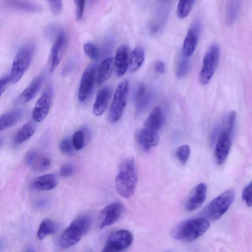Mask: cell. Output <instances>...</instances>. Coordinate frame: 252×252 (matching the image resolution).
I'll return each instance as SVG.
<instances>
[{
  "instance_id": "1",
  "label": "cell",
  "mask_w": 252,
  "mask_h": 252,
  "mask_svg": "<svg viewBox=\"0 0 252 252\" xmlns=\"http://www.w3.org/2000/svg\"><path fill=\"white\" fill-rule=\"evenodd\" d=\"M236 119V112L231 111L224 116L215 129L214 132L218 135V138L215 148L214 155L216 163L219 165L224 163L229 154Z\"/></svg>"
},
{
  "instance_id": "2",
  "label": "cell",
  "mask_w": 252,
  "mask_h": 252,
  "mask_svg": "<svg viewBox=\"0 0 252 252\" xmlns=\"http://www.w3.org/2000/svg\"><path fill=\"white\" fill-rule=\"evenodd\" d=\"M137 181V175L133 158L125 159L121 163L115 178V188L122 197L129 198L134 193Z\"/></svg>"
},
{
  "instance_id": "3",
  "label": "cell",
  "mask_w": 252,
  "mask_h": 252,
  "mask_svg": "<svg viewBox=\"0 0 252 252\" xmlns=\"http://www.w3.org/2000/svg\"><path fill=\"white\" fill-rule=\"evenodd\" d=\"M209 226L207 218L190 219L177 225L172 230L171 235L176 240L190 242L204 234Z\"/></svg>"
},
{
  "instance_id": "4",
  "label": "cell",
  "mask_w": 252,
  "mask_h": 252,
  "mask_svg": "<svg viewBox=\"0 0 252 252\" xmlns=\"http://www.w3.org/2000/svg\"><path fill=\"white\" fill-rule=\"evenodd\" d=\"M34 52L32 44L25 45L17 53L9 74L10 83L18 82L29 68Z\"/></svg>"
},
{
  "instance_id": "5",
  "label": "cell",
  "mask_w": 252,
  "mask_h": 252,
  "mask_svg": "<svg viewBox=\"0 0 252 252\" xmlns=\"http://www.w3.org/2000/svg\"><path fill=\"white\" fill-rule=\"evenodd\" d=\"M235 196L233 189H228L211 201L205 210L207 218L212 221L219 220L229 209Z\"/></svg>"
},
{
  "instance_id": "6",
  "label": "cell",
  "mask_w": 252,
  "mask_h": 252,
  "mask_svg": "<svg viewBox=\"0 0 252 252\" xmlns=\"http://www.w3.org/2000/svg\"><path fill=\"white\" fill-rule=\"evenodd\" d=\"M220 56L219 46L211 44L205 54L199 73V80L203 85L207 84L213 77L218 65Z\"/></svg>"
},
{
  "instance_id": "7",
  "label": "cell",
  "mask_w": 252,
  "mask_h": 252,
  "mask_svg": "<svg viewBox=\"0 0 252 252\" xmlns=\"http://www.w3.org/2000/svg\"><path fill=\"white\" fill-rule=\"evenodd\" d=\"M128 91V81L125 80L117 87L109 112V120L112 124L117 122L122 116L126 105Z\"/></svg>"
},
{
  "instance_id": "8",
  "label": "cell",
  "mask_w": 252,
  "mask_h": 252,
  "mask_svg": "<svg viewBox=\"0 0 252 252\" xmlns=\"http://www.w3.org/2000/svg\"><path fill=\"white\" fill-rule=\"evenodd\" d=\"M132 241V234L128 230H116L108 236L102 252H114L125 250L130 247Z\"/></svg>"
},
{
  "instance_id": "9",
  "label": "cell",
  "mask_w": 252,
  "mask_h": 252,
  "mask_svg": "<svg viewBox=\"0 0 252 252\" xmlns=\"http://www.w3.org/2000/svg\"><path fill=\"white\" fill-rule=\"evenodd\" d=\"M53 96V88L49 86L37 99L33 108L32 117L36 122H41L47 116L51 106Z\"/></svg>"
},
{
  "instance_id": "10",
  "label": "cell",
  "mask_w": 252,
  "mask_h": 252,
  "mask_svg": "<svg viewBox=\"0 0 252 252\" xmlns=\"http://www.w3.org/2000/svg\"><path fill=\"white\" fill-rule=\"evenodd\" d=\"M124 211L123 204L115 202L103 208L99 213L98 223L99 228L110 226L119 220Z\"/></svg>"
},
{
  "instance_id": "11",
  "label": "cell",
  "mask_w": 252,
  "mask_h": 252,
  "mask_svg": "<svg viewBox=\"0 0 252 252\" xmlns=\"http://www.w3.org/2000/svg\"><path fill=\"white\" fill-rule=\"evenodd\" d=\"M66 41L63 31L59 32L57 37L50 51L48 60V70L52 73L59 64Z\"/></svg>"
},
{
  "instance_id": "12",
  "label": "cell",
  "mask_w": 252,
  "mask_h": 252,
  "mask_svg": "<svg viewBox=\"0 0 252 252\" xmlns=\"http://www.w3.org/2000/svg\"><path fill=\"white\" fill-rule=\"evenodd\" d=\"M95 69L94 66L89 65L83 73L78 90V99L84 101L90 95L94 83Z\"/></svg>"
},
{
  "instance_id": "13",
  "label": "cell",
  "mask_w": 252,
  "mask_h": 252,
  "mask_svg": "<svg viewBox=\"0 0 252 252\" xmlns=\"http://www.w3.org/2000/svg\"><path fill=\"white\" fill-rule=\"evenodd\" d=\"M207 186L201 183L196 185L191 191L185 203V208L189 212L193 211L199 208L206 199Z\"/></svg>"
},
{
  "instance_id": "14",
  "label": "cell",
  "mask_w": 252,
  "mask_h": 252,
  "mask_svg": "<svg viewBox=\"0 0 252 252\" xmlns=\"http://www.w3.org/2000/svg\"><path fill=\"white\" fill-rule=\"evenodd\" d=\"M200 29V22L196 21L188 31L182 48V53L184 57L188 58L193 54L197 46Z\"/></svg>"
},
{
  "instance_id": "15",
  "label": "cell",
  "mask_w": 252,
  "mask_h": 252,
  "mask_svg": "<svg viewBox=\"0 0 252 252\" xmlns=\"http://www.w3.org/2000/svg\"><path fill=\"white\" fill-rule=\"evenodd\" d=\"M84 236L80 229L71 222L62 234L59 244L61 248L65 249L78 243Z\"/></svg>"
},
{
  "instance_id": "16",
  "label": "cell",
  "mask_w": 252,
  "mask_h": 252,
  "mask_svg": "<svg viewBox=\"0 0 252 252\" xmlns=\"http://www.w3.org/2000/svg\"><path fill=\"white\" fill-rule=\"evenodd\" d=\"M136 137L140 147L146 151L156 146L159 141L158 132L145 127L137 131Z\"/></svg>"
},
{
  "instance_id": "17",
  "label": "cell",
  "mask_w": 252,
  "mask_h": 252,
  "mask_svg": "<svg viewBox=\"0 0 252 252\" xmlns=\"http://www.w3.org/2000/svg\"><path fill=\"white\" fill-rule=\"evenodd\" d=\"M25 161L28 166L38 171L47 169L50 166L51 162L49 158L40 155L34 151H30L27 153Z\"/></svg>"
},
{
  "instance_id": "18",
  "label": "cell",
  "mask_w": 252,
  "mask_h": 252,
  "mask_svg": "<svg viewBox=\"0 0 252 252\" xmlns=\"http://www.w3.org/2000/svg\"><path fill=\"white\" fill-rule=\"evenodd\" d=\"M111 93V89L109 87H105L98 92L93 107V112L95 116H100L105 112Z\"/></svg>"
},
{
  "instance_id": "19",
  "label": "cell",
  "mask_w": 252,
  "mask_h": 252,
  "mask_svg": "<svg viewBox=\"0 0 252 252\" xmlns=\"http://www.w3.org/2000/svg\"><path fill=\"white\" fill-rule=\"evenodd\" d=\"M128 49L126 45L119 47L115 55V68L117 75L123 76L128 67Z\"/></svg>"
},
{
  "instance_id": "20",
  "label": "cell",
  "mask_w": 252,
  "mask_h": 252,
  "mask_svg": "<svg viewBox=\"0 0 252 252\" xmlns=\"http://www.w3.org/2000/svg\"><path fill=\"white\" fill-rule=\"evenodd\" d=\"M44 76L39 75L35 78L19 95L18 102L25 103L31 100L36 95L43 81Z\"/></svg>"
},
{
  "instance_id": "21",
  "label": "cell",
  "mask_w": 252,
  "mask_h": 252,
  "mask_svg": "<svg viewBox=\"0 0 252 252\" xmlns=\"http://www.w3.org/2000/svg\"><path fill=\"white\" fill-rule=\"evenodd\" d=\"M164 122V115L162 108L157 106L155 107L147 118L145 127L158 132Z\"/></svg>"
},
{
  "instance_id": "22",
  "label": "cell",
  "mask_w": 252,
  "mask_h": 252,
  "mask_svg": "<svg viewBox=\"0 0 252 252\" xmlns=\"http://www.w3.org/2000/svg\"><path fill=\"white\" fill-rule=\"evenodd\" d=\"M58 184L56 175L48 174L40 176L35 178L33 183V187L39 190H49L55 188Z\"/></svg>"
},
{
  "instance_id": "23",
  "label": "cell",
  "mask_w": 252,
  "mask_h": 252,
  "mask_svg": "<svg viewBox=\"0 0 252 252\" xmlns=\"http://www.w3.org/2000/svg\"><path fill=\"white\" fill-rule=\"evenodd\" d=\"M23 111L20 109L11 110L0 117V131H2L16 124L21 119Z\"/></svg>"
},
{
  "instance_id": "24",
  "label": "cell",
  "mask_w": 252,
  "mask_h": 252,
  "mask_svg": "<svg viewBox=\"0 0 252 252\" xmlns=\"http://www.w3.org/2000/svg\"><path fill=\"white\" fill-rule=\"evenodd\" d=\"M113 72V60L107 58L102 61L96 71V81L98 85H100L111 76Z\"/></svg>"
},
{
  "instance_id": "25",
  "label": "cell",
  "mask_w": 252,
  "mask_h": 252,
  "mask_svg": "<svg viewBox=\"0 0 252 252\" xmlns=\"http://www.w3.org/2000/svg\"><path fill=\"white\" fill-rule=\"evenodd\" d=\"M150 94L147 88L143 84L137 87L135 95V105L136 111L140 112L145 109L150 100Z\"/></svg>"
},
{
  "instance_id": "26",
  "label": "cell",
  "mask_w": 252,
  "mask_h": 252,
  "mask_svg": "<svg viewBox=\"0 0 252 252\" xmlns=\"http://www.w3.org/2000/svg\"><path fill=\"white\" fill-rule=\"evenodd\" d=\"M36 126L32 122L26 123L19 130L14 137V143L21 144L30 139L35 133Z\"/></svg>"
},
{
  "instance_id": "27",
  "label": "cell",
  "mask_w": 252,
  "mask_h": 252,
  "mask_svg": "<svg viewBox=\"0 0 252 252\" xmlns=\"http://www.w3.org/2000/svg\"><path fill=\"white\" fill-rule=\"evenodd\" d=\"M58 228V225L54 220L50 219H43L39 224L37 237L39 240H42L48 235L56 233Z\"/></svg>"
},
{
  "instance_id": "28",
  "label": "cell",
  "mask_w": 252,
  "mask_h": 252,
  "mask_svg": "<svg viewBox=\"0 0 252 252\" xmlns=\"http://www.w3.org/2000/svg\"><path fill=\"white\" fill-rule=\"evenodd\" d=\"M144 57V52L141 47L137 46L133 50L128 60V68L131 72L136 71L140 67Z\"/></svg>"
},
{
  "instance_id": "29",
  "label": "cell",
  "mask_w": 252,
  "mask_h": 252,
  "mask_svg": "<svg viewBox=\"0 0 252 252\" xmlns=\"http://www.w3.org/2000/svg\"><path fill=\"white\" fill-rule=\"evenodd\" d=\"M9 5L16 9L30 12H39L42 10L40 5L28 0H7Z\"/></svg>"
},
{
  "instance_id": "30",
  "label": "cell",
  "mask_w": 252,
  "mask_h": 252,
  "mask_svg": "<svg viewBox=\"0 0 252 252\" xmlns=\"http://www.w3.org/2000/svg\"><path fill=\"white\" fill-rule=\"evenodd\" d=\"M240 7V0H227L226 5V19L229 25H232L235 22Z\"/></svg>"
},
{
  "instance_id": "31",
  "label": "cell",
  "mask_w": 252,
  "mask_h": 252,
  "mask_svg": "<svg viewBox=\"0 0 252 252\" xmlns=\"http://www.w3.org/2000/svg\"><path fill=\"white\" fill-rule=\"evenodd\" d=\"M92 222V220L90 216L86 214L80 215L71 221L80 229L84 235L90 230Z\"/></svg>"
},
{
  "instance_id": "32",
  "label": "cell",
  "mask_w": 252,
  "mask_h": 252,
  "mask_svg": "<svg viewBox=\"0 0 252 252\" xmlns=\"http://www.w3.org/2000/svg\"><path fill=\"white\" fill-rule=\"evenodd\" d=\"M196 0H179L177 9L178 17L183 19L187 17L194 6Z\"/></svg>"
},
{
  "instance_id": "33",
  "label": "cell",
  "mask_w": 252,
  "mask_h": 252,
  "mask_svg": "<svg viewBox=\"0 0 252 252\" xmlns=\"http://www.w3.org/2000/svg\"><path fill=\"white\" fill-rule=\"evenodd\" d=\"M190 148L188 145H183L176 150L175 156L182 165H185L188 161L190 156Z\"/></svg>"
},
{
  "instance_id": "34",
  "label": "cell",
  "mask_w": 252,
  "mask_h": 252,
  "mask_svg": "<svg viewBox=\"0 0 252 252\" xmlns=\"http://www.w3.org/2000/svg\"><path fill=\"white\" fill-rule=\"evenodd\" d=\"M85 133L82 130L75 131L72 137V144L74 150L79 151L81 150L85 144Z\"/></svg>"
},
{
  "instance_id": "35",
  "label": "cell",
  "mask_w": 252,
  "mask_h": 252,
  "mask_svg": "<svg viewBox=\"0 0 252 252\" xmlns=\"http://www.w3.org/2000/svg\"><path fill=\"white\" fill-rule=\"evenodd\" d=\"M84 51L85 54L91 59L96 60L99 56L97 47L93 43L89 42L84 45Z\"/></svg>"
},
{
  "instance_id": "36",
  "label": "cell",
  "mask_w": 252,
  "mask_h": 252,
  "mask_svg": "<svg viewBox=\"0 0 252 252\" xmlns=\"http://www.w3.org/2000/svg\"><path fill=\"white\" fill-rule=\"evenodd\" d=\"M184 59H181L178 65L176 74L179 78L184 77L188 73L189 70V63L187 58L184 57Z\"/></svg>"
},
{
  "instance_id": "37",
  "label": "cell",
  "mask_w": 252,
  "mask_h": 252,
  "mask_svg": "<svg viewBox=\"0 0 252 252\" xmlns=\"http://www.w3.org/2000/svg\"><path fill=\"white\" fill-rule=\"evenodd\" d=\"M242 198L248 207H252V182L243 189Z\"/></svg>"
},
{
  "instance_id": "38",
  "label": "cell",
  "mask_w": 252,
  "mask_h": 252,
  "mask_svg": "<svg viewBox=\"0 0 252 252\" xmlns=\"http://www.w3.org/2000/svg\"><path fill=\"white\" fill-rule=\"evenodd\" d=\"M72 142L68 138L63 139L59 144L60 151L64 154L71 155L73 153ZM74 149V148H73Z\"/></svg>"
},
{
  "instance_id": "39",
  "label": "cell",
  "mask_w": 252,
  "mask_h": 252,
  "mask_svg": "<svg viewBox=\"0 0 252 252\" xmlns=\"http://www.w3.org/2000/svg\"><path fill=\"white\" fill-rule=\"evenodd\" d=\"M52 12L57 15L61 12L62 8L61 0H47Z\"/></svg>"
},
{
  "instance_id": "40",
  "label": "cell",
  "mask_w": 252,
  "mask_h": 252,
  "mask_svg": "<svg viewBox=\"0 0 252 252\" xmlns=\"http://www.w3.org/2000/svg\"><path fill=\"white\" fill-rule=\"evenodd\" d=\"M76 8V15L78 20H80L83 15L86 0H74Z\"/></svg>"
},
{
  "instance_id": "41",
  "label": "cell",
  "mask_w": 252,
  "mask_h": 252,
  "mask_svg": "<svg viewBox=\"0 0 252 252\" xmlns=\"http://www.w3.org/2000/svg\"><path fill=\"white\" fill-rule=\"evenodd\" d=\"M74 171V167L71 164H65L60 168V174L62 177H68L73 174Z\"/></svg>"
},
{
  "instance_id": "42",
  "label": "cell",
  "mask_w": 252,
  "mask_h": 252,
  "mask_svg": "<svg viewBox=\"0 0 252 252\" xmlns=\"http://www.w3.org/2000/svg\"><path fill=\"white\" fill-rule=\"evenodd\" d=\"M0 95L5 92L8 85L10 83L9 75H5L0 78Z\"/></svg>"
},
{
  "instance_id": "43",
  "label": "cell",
  "mask_w": 252,
  "mask_h": 252,
  "mask_svg": "<svg viewBox=\"0 0 252 252\" xmlns=\"http://www.w3.org/2000/svg\"><path fill=\"white\" fill-rule=\"evenodd\" d=\"M155 69L157 73L160 74L163 73L165 70L164 63L160 61H157L155 64Z\"/></svg>"
},
{
  "instance_id": "44",
  "label": "cell",
  "mask_w": 252,
  "mask_h": 252,
  "mask_svg": "<svg viewBox=\"0 0 252 252\" xmlns=\"http://www.w3.org/2000/svg\"><path fill=\"white\" fill-rule=\"evenodd\" d=\"M164 0V1H167V0Z\"/></svg>"
}]
</instances>
